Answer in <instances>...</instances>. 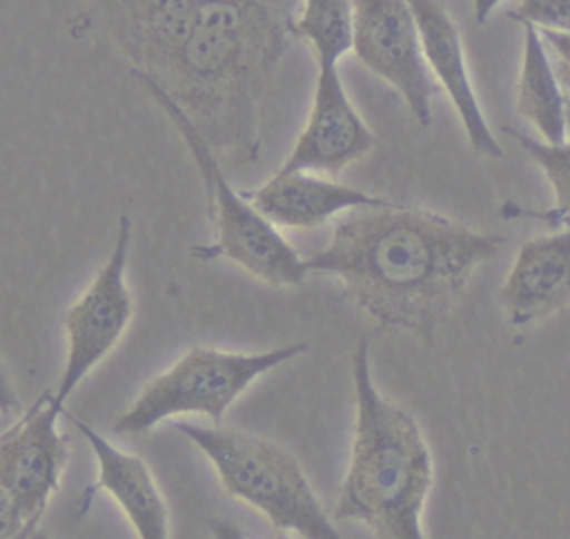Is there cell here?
Masks as SVG:
<instances>
[{
	"instance_id": "cell-1",
	"label": "cell",
	"mask_w": 570,
	"mask_h": 539,
	"mask_svg": "<svg viewBox=\"0 0 570 539\" xmlns=\"http://www.w3.org/2000/svg\"><path fill=\"white\" fill-rule=\"evenodd\" d=\"M503 241L436 212L390 203L347 212L305 263L338 278L379 327L430 341L472 272L494 258Z\"/></svg>"
},
{
	"instance_id": "cell-2",
	"label": "cell",
	"mask_w": 570,
	"mask_h": 539,
	"mask_svg": "<svg viewBox=\"0 0 570 539\" xmlns=\"http://www.w3.org/2000/svg\"><path fill=\"white\" fill-rule=\"evenodd\" d=\"M352 381L354 441L334 519H356L376 539H425L421 512L432 488V452L416 419L376 390L365 336L352 354Z\"/></svg>"
},
{
	"instance_id": "cell-3",
	"label": "cell",
	"mask_w": 570,
	"mask_h": 539,
	"mask_svg": "<svg viewBox=\"0 0 570 539\" xmlns=\"http://www.w3.org/2000/svg\"><path fill=\"white\" fill-rule=\"evenodd\" d=\"M131 76L171 120L200 171V180L207 192L214 241L194 247V256L203 261L227 258L263 283L276 287L301 285L309 274L305 258L289 245L278 227L256 209L247 194L232 187L216 151L198 131L194 120L165 89H160L154 78L138 69H131Z\"/></svg>"
},
{
	"instance_id": "cell-4",
	"label": "cell",
	"mask_w": 570,
	"mask_h": 539,
	"mask_svg": "<svg viewBox=\"0 0 570 539\" xmlns=\"http://www.w3.org/2000/svg\"><path fill=\"white\" fill-rule=\"evenodd\" d=\"M174 428L203 450L225 492L258 510L272 528L303 539H343L289 450L223 425L174 421Z\"/></svg>"
},
{
	"instance_id": "cell-5",
	"label": "cell",
	"mask_w": 570,
	"mask_h": 539,
	"mask_svg": "<svg viewBox=\"0 0 570 539\" xmlns=\"http://www.w3.org/2000/svg\"><path fill=\"white\" fill-rule=\"evenodd\" d=\"M307 343H289L267 352L240 354L216 347H189L169 370L154 376L134 403L114 421L118 434H145L178 414H205L216 428L225 410L267 370L303 354Z\"/></svg>"
},
{
	"instance_id": "cell-6",
	"label": "cell",
	"mask_w": 570,
	"mask_h": 539,
	"mask_svg": "<svg viewBox=\"0 0 570 539\" xmlns=\"http://www.w3.org/2000/svg\"><path fill=\"white\" fill-rule=\"evenodd\" d=\"M62 412L47 390L0 437V539L38 526L60 486L69 461V437L56 425Z\"/></svg>"
},
{
	"instance_id": "cell-7",
	"label": "cell",
	"mask_w": 570,
	"mask_h": 539,
	"mask_svg": "<svg viewBox=\"0 0 570 539\" xmlns=\"http://www.w3.org/2000/svg\"><path fill=\"white\" fill-rule=\"evenodd\" d=\"M129 245L131 218L122 214L118 218L111 254L96 272L82 296L65 314L67 359L53 390V403L60 410H65V401L71 396L82 376L114 350L131 321L134 301L125 276Z\"/></svg>"
},
{
	"instance_id": "cell-8",
	"label": "cell",
	"mask_w": 570,
	"mask_h": 539,
	"mask_svg": "<svg viewBox=\"0 0 570 539\" xmlns=\"http://www.w3.org/2000/svg\"><path fill=\"white\" fill-rule=\"evenodd\" d=\"M352 53L396 89L421 127H430L436 80L425 62L407 0H354Z\"/></svg>"
},
{
	"instance_id": "cell-9",
	"label": "cell",
	"mask_w": 570,
	"mask_h": 539,
	"mask_svg": "<svg viewBox=\"0 0 570 539\" xmlns=\"http://www.w3.org/2000/svg\"><path fill=\"white\" fill-rule=\"evenodd\" d=\"M374 147V134L352 105L338 67H318L305 127L281 171L338 174Z\"/></svg>"
},
{
	"instance_id": "cell-10",
	"label": "cell",
	"mask_w": 570,
	"mask_h": 539,
	"mask_svg": "<svg viewBox=\"0 0 570 539\" xmlns=\"http://www.w3.org/2000/svg\"><path fill=\"white\" fill-rule=\"evenodd\" d=\"M407 2L419 24L425 62L436 85L443 87L452 107L456 109L470 147L479 156L501 158L503 149L481 111L479 98L470 80L463 40L456 22L452 20L450 11L441 0H407Z\"/></svg>"
},
{
	"instance_id": "cell-11",
	"label": "cell",
	"mask_w": 570,
	"mask_h": 539,
	"mask_svg": "<svg viewBox=\"0 0 570 539\" xmlns=\"http://www.w3.org/2000/svg\"><path fill=\"white\" fill-rule=\"evenodd\" d=\"M499 303L512 327L539 323L570 303V227L519 245Z\"/></svg>"
},
{
	"instance_id": "cell-12",
	"label": "cell",
	"mask_w": 570,
	"mask_h": 539,
	"mask_svg": "<svg viewBox=\"0 0 570 539\" xmlns=\"http://www.w3.org/2000/svg\"><path fill=\"white\" fill-rule=\"evenodd\" d=\"M76 430L87 439L98 461V479L80 497L78 514H85L96 492H107L127 514L138 539H169L167 503L147 468V463L131 452L116 448L85 421L69 416Z\"/></svg>"
},
{
	"instance_id": "cell-13",
	"label": "cell",
	"mask_w": 570,
	"mask_h": 539,
	"mask_svg": "<svg viewBox=\"0 0 570 539\" xmlns=\"http://www.w3.org/2000/svg\"><path fill=\"white\" fill-rule=\"evenodd\" d=\"M247 198L276 227L287 229H314L336 214L394 203L352 185L323 178L314 171L281 169H276L263 185L247 192Z\"/></svg>"
},
{
	"instance_id": "cell-14",
	"label": "cell",
	"mask_w": 570,
	"mask_h": 539,
	"mask_svg": "<svg viewBox=\"0 0 570 539\" xmlns=\"http://www.w3.org/2000/svg\"><path fill=\"white\" fill-rule=\"evenodd\" d=\"M525 27L523 62L519 74L517 109L541 134L546 143H566V105L563 89L548 53L541 31L532 24Z\"/></svg>"
},
{
	"instance_id": "cell-15",
	"label": "cell",
	"mask_w": 570,
	"mask_h": 539,
	"mask_svg": "<svg viewBox=\"0 0 570 539\" xmlns=\"http://www.w3.org/2000/svg\"><path fill=\"white\" fill-rule=\"evenodd\" d=\"M292 36L312 47L316 67H338L354 47V0H301Z\"/></svg>"
},
{
	"instance_id": "cell-16",
	"label": "cell",
	"mask_w": 570,
	"mask_h": 539,
	"mask_svg": "<svg viewBox=\"0 0 570 539\" xmlns=\"http://www.w3.org/2000/svg\"><path fill=\"white\" fill-rule=\"evenodd\" d=\"M505 134H510L512 138H517V143L521 145V149L543 169L546 178L550 180L552 189H554V207L546 209V212H537V209H525L519 207L514 203H505L501 214L508 218H539L548 225H557L561 218L570 216V143H546V140H537L523 131H517L512 127H503Z\"/></svg>"
},
{
	"instance_id": "cell-17",
	"label": "cell",
	"mask_w": 570,
	"mask_h": 539,
	"mask_svg": "<svg viewBox=\"0 0 570 539\" xmlns=\"http://www.w3.org/2000/svg\"><path fill=\"white\" fill-rule=\"evenodd\" d=\"M508 16L521 24L570 33V0H521Z\"/></svg>"
},
{
	"instance_id": "cell-18",
	"label": "cell",
	"mask_w": 570,
	"mask_h": 539,
	"mask_svg": "<svg viewBox=\"0 0 570 539\" xmlns=\"http://www.w3.org/2000/svg\"><path fill=\"white\" fill-rule=\"evenodd\" d=\"M550 53L554 56L552 60L559 62V65H566L570 67V33H563V31H548V29H539Z\"/></svg>"
},
{
	"instance_id": "cell-19",
	"label": "cell",
	"mask_w": 570,
	"mask_h": 539,
	"mask_svg": "<svg viewBox=\"0 0 570 539\" xmlns=\"http://www.w3.org/2000/svg\"><path fill=\"white\" fill-rule=\"evenodd\" d=\"M209 532L214 539H247L245 532L229 519H209ZM274 539H287V537L278 535Z\"/></svg>"
},
{
	"instance_id": "cell-20",
	"label": "cell",
	"mask_w": 570,
	"mask_h": 539,
	"mask_svg": "<svg viewBox=\"0 0 570 539\" xmlns=\"http://www.w3.org/2000/svg\"><path fill=\"white\" fill-rule=\"evenodd\" d=\"M552 62H554V60H552ZM554 69H557V76H559V82H561V89H563V105H566V131H568V136H570V67L554 62Z\"/></svg>"
},
{
	"instance_id": "cell-21",
	"label": "cell",
	"mask_w": 570,
	"mask_h": 539,
	"mask_svg": "<svg viewBox=\"0 0 570 539\" xmlns=\"http://www.w3.org/2000/svg\"><path fill=\"white\" fill-rule=\"evenodd\" d=\"M499 2H501V0H472L474 20H476L479 24H483V22L490 18V13L494 11V7H497Z\"/></svg>"
},
{
	"instance_id": "cell-22",
	"label": "cell",
	"mask_w": 570,
	"mask_h": 539,
	"mask_svg": "<svg viewBox=\"0 0 570 539\" xmlns=\"http://www.w3.org/2000/svg\"><path fill=\"white\" fill-rule=\"evenodd\" d=\"M38 530V526H27V528H22L20 532H16V535H11V537H7V539H31V535Z\"/></svg>"
},
{
	"instance_id": "cell-23",
	"label": "cell",
	"mask_w": 570,
	"mask_h": 539,
	"mask_svg": "<svg viewBox=\"0 0 570 539\" xmlns=\"http://www.w3.org/2000/svg\"><path fill=\"white\" fill-rule=\"evenodd\" d=\"M31 539H51V537H49L47 530H40V528H38V530L31 535Z\"/></svg>"
},
{
	"instance_id": "cell-24",
	"label": "cell",
	"mask_w": 570,
	"mask_h": 539,
	"mask_svg": "<svg viewBox=\"0 0 570 539\" xmlns=\"http://www.w3.org/2000/svg\"><path fill=\"white\" fill-rule=\"evenodd\" d=\"M554 227H570V216H566V218H561Z\"/></svg>"
}]
</instances>
